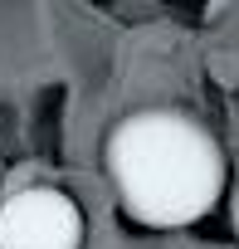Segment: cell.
<instances>
[{
    "label": "cell",
    "instance_id": "cell-1",
    "mask_svg": "<svg viewBox=\"0 0 239 249\" xmlns=\"http://www.w3.org/2000/svg\"><path fill=\"white\" fill-rule=\"evenodd\" d=\"M107 176L137 225L181 230L224 196V152L200 117L181 107H137L107 132Z\"/></svg>",
    "mask_w": 239,
    "mask_h": 249
},
{
    "label": "cell",
    "instance_id": "cell-2",
    "mask_svg": "<svg viewBox=\"0 0 239 249\" xmlns=\"http://www.w3.org/2000/svg\"><path fill=\"white\" fill-rule=\"evenodd\" d=\"M0 249H83V210L54 186H25L0 205Z\"/></svg>",
    "mask_w": 239,
    "mask_h": 249
},
{
    "label": "cell",
    "instance_id": "cell-3",
    "mask_svg": "<svg viewBox=\"0 0 239 249\" xmlns=\"http://www.w3.org/2000/svg\"><path fill=\"white\" fill-rule=\"evenodd\" d=\"M234 234H239V196H234Z\"/></svg>",
    "mask_w": 239,
    "mask_h": 249
}]
</instances>
